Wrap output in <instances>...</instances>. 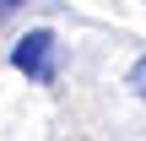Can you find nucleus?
I'll return each mask as SVG.
<instances>
[{
  "label": "nucleus",
  "mask_w": 146,
  "mask_h": 141,
  "mask_svg": "<svg viewBox=\"0 0 146 141\" xmlns=\"http://www.w3.org/2000/svg\"><path fill=\"white\" fill-rule=\"evenodd\" d=\"M54 49H60V43H54V33H49V27H33V33L11 49V65H16V71H27L33 82H54Z\"/></svg>",
  "instance_id": "obj_1"
},
{
  "label": "nucleus",
  "mask_w": 146,
  "mask_h": 141,
  "mask_svg": "<svg viewBox=\"0 0 146 141\" xmlns=\"http://www.w3.org/2000/svg\"><path fill=\"white\" fill-rule=\"evenodd\" d=\"M130 87H135V92H141V98H146V54H141V60H135V65H130Z\"/></svg>",
  "instance_id": "obj_2"
},
{
  "label": "nucleus",
  "mask_w": 146,
  "mask_h": 141,
  "mask_svg": "<svg viewBox=\"0 0 146 141\" xmlns=\"http://www.w3.org/2000/svg\"><path fill=\"white\" fill-rule=\"evenodd\" d=\"M16 5H22V0H0V22H5V16H11Z\"/></svg>",
  "instance_id": "obj_3"
}]
</instances>
